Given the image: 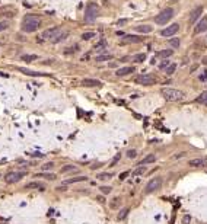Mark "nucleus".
<instances>
[{"mask_svg":"<svg viewBox=\"0 0 207 224\" xmlns=\"http://www.w3.org/2000/svg\"><path fill=\"white\" fill-rule=\"evenodd\" d=\"M160 95L168 101V102H178L184 99V92L178 90V89H172V87H163L160 90Z\"/></svg>","mask_w":207,"mask_h":224,"instance_id":"1","label":"nucleus"},{"mask_svg":"<svg viewBox=\"0 0 207 224\" xmlns=\"http://www.w3.org/2000/svg\"><path fill=\"white\" fill-rule=\"evenodd\" d=\"M41 25V19L38 16H26L22 23V31L23 32H35Z\"/></svg>","mask_w":207,"mask_h":224,"instance_id":"2","label":"nucleus"},{"mask_svg":"<svg viewBox=\"0 0 207 224\" xmlns=\"http://www.w3.org/2000/svg\"><path fill=\"white\" fill-rule=\"evenodd\" d=\"M172 16H173V9L172 7H166V9H163L159 15L155 16V22L157 25H165V23H168V22L171 20Z\"/></svg>","mask_w":207,"mask_h":224,"instance_id":"3","label":"nucleus"},{"mask_svg":"<svg viewBox=\"0 0 207 224\" xmlns=\"http://www.w3.org/2000/svg\"><path fill=\"white\" fill-rule=\"evenodd\" d=\"M98 16H99V7H98V4H95V3L87 4L86 10H85V20L86 22H92Z\"/></svg>","mask_w":207,"mask_h":224,"instance_id":"4","label":"nucleus"},{"mask_svg":"<svg viewBox=\"0 0 207 224\" xmlns=\"http://www.w3.org/2000/svg\"><path fill=\"white\" fill-rule=\"evenodd\" d=\"M136 83L143 85V86H149V85H155L156 83V77L152 74H141L136 77Z\"/></svg>","mask_w":207,"mask_h":224,"instance_id":"5","label":"nucleus"},{"mask_svg":"<svg viewBox=\"0 0 207 224\" xmlns=\"http://www.w3.org/2000/svg\"><path fill=\"white\" fill-rule=\"evenodd\" d=\"M162 185V179L160 178H153L149 181V183L146 185V194H150V192H155L157 188H160Z\"/></svg>","mask_w":207,"mask_h":224,"instance_id":"6","label":"nucleus"},{"mask_svg":"<svg viewBox=\"0 0 207 224\" xmlns=\"http://www.w3.org/2000/svg\"><path fill=\"white\" fill-rule=\"evenodd\" d=\"M25 175H26V172H12L6 176V182H7V183H16Z\"/></svg>","mask_w":207,"mask_h":224,"instance_id":"7","label":"nucleus"},{"mask_svg":"<svg viewBox=\"0 0 207 224\" xmlns=\"http://www.w3.org/2000/svg\"><path fill=\"white\" fill-rule=\"evenodd\" d=\"M178 31H179V25H178V23H172L171 26H168V28H165L163 31H160V35H162V36H172V35H175Z\"/></svg>","mask_w":207,"mask_h":224,"instance_id":"8","label":"nucleus"},{"mask_svg":"<svg viewBox=\"0 0 207 224\" xmlns=\"http://www.w3.org/2000/svg\"><path fill=\"white\" fill-rule=\"evenodd\" d=\"M58 31H60V28H57V26L50 28V29H47V31H44L41 34V39H52L55 35L58 34Z\"/></svg>","mask_w":207,"mask_h":224,"instance_id":"9","label":"nucleus"},{"mask_svg":"<svg viewBox=\"0 0 207 224\" xmlns=\"http://www.w3.org/2000/svg\"><path fill=\"white\" fill-rule=\"evenodd\" d=\"M143 38L141 36H136V35H124L121 42L122 44H136V42H141Z\"/></svg>","mask_w":207,"mask_h":224,"instance_id":"10","label":"nucleus"},{"mask_svg":"<svg viewBox=\"0 0 207 224\" xmlns=\"http://www.w3.org/2000/svg\"><path fill=\"white\" fill-rule=\"evenodd\" d=\"M204 31H207V16L203 17V19L195 25V28H194V35L201 34V32H204Z\"/></svg>","mask_w":207,"mask_h":224,"instance_id":"11","label":"nucleus"},{"mask_svg":"<svg viewBox=\"0 0 207 224\" xmlns=\"http://www.w3.org/2000/svg\"><path fill=\"white\" fill-rule=\"evenodd\" d=\"M82 86L85 87H96V86H101V82L96 80V79H85L82 82Z\"/></svg>","mask_w":207,"mask_h":224,"instance_id":"12","label":"nucleus"},{"mask_svg":"<svg viewBox=\"0 0 207 224\" xmlns=\"http://www.w3.org/2000/svg\"><path fill=\"white\" fill-rule=\"evenodd\" d=\"M203 13V7L201 6H198L197 9H194L192 12H191V16H190V23H194L198 17H200V15Z\"/></svg>","mask_w":207,"mask_h":224,"instance_id":"13","label":"nucleus"},{"mask_svg":"<svg viewBox=\"0 0 207 224\" xmlns=\"http://www.w3.org/2000/svg\"><path fill=\"white\" fill-rule=\"evenodd\" d=\"M19 71H22V73H23V74H26V76H34V77L47 76L45 73H39V71H34V70H29V69H23V67H20V69H19Z\"/></svg>","mask_w":207,"mask_h":224,"instance_id":"14","label":"nucleus"},{"mask_svg":"<svg viewBox=\"0 0 207 224\" xmlns=\"http://www.w3.org/2000/svg\"><path fill=\"white\" fill-rule=\"evenodd\" d=\"M25 188H28V189H39V191H45V185L44 183H41V182H31V183H28Z\"/></svg>","mask_w":207,"mask_h":224,"instance_id":"15","label":"nucleus"},{"mask_svg":"<svg viewBox=\"0 0 207 224\" xmlns=\"http://www.w3.org/2000/svg\"><path fill=\"white\" fill-rule=\"evenodd\" d=\"M134 71V67H122V69H120V70H117L115 71V74L117 76H127V74H131Z\"/></svg>","mask_w":207,"mask_h":224,"instance_id":"16","label":"nucleus"},{"mask_svg":"<svg viewBox=\"0 0 207 224\" xmlns=\"http://www.w3.org/2000/svg\"><path fill=\"white\" fill-rule=\"evenodd\" d=\"M134 29H136L137 32H143V34H147V32H152V31H153V28H152L150 25H138Z\"/></svg>","mask_w":207,"mask_h":224,"instance_id":"17","label":"nucleus"},{"mask_svg":"<svg viewBox=\"0 0 207 224\" xmlns=\"http://www.w3.org/2000/svg\"><path fill=\"white\" fill-rule=\"evenodd\" d=\"M86 176H76V178H71V179H67L64 181V185H69V183H76V182H83L86 181Z\"/></svg>","mask_w":207,"mask_h":224,"instance_id":"18","label":"nucleus"},{"mask_svg":"<svg viewBox=\"0 0 207 224\" xmlns=\"http://www.w3.org/2000/svg\"><path fill=\"white\" fill-rule=\"evenodd\" d=\"M159 58H162V60H165V58H169L171 55H172V50H162V51H159L157 54H156Z\"/></svg>","mask_w":207,"mask_h":224,"instance_id":"19","label":"nucleus"},{"mask_svg":"<svg viewBox=\"0 0 207 224\" xmlns=\"http://www.w3.org/2000/svg\"><path fill=\"white\" fill-rule=\"evenodd\" d=\"M204 163H206V162H204L203 159H192V160H190L188 165H190L191 167H198V166H203Z\"/></svg>","mask_w":207,"mask_h":224,"instance_id":"20","label":"nucleus"},{"mask_svg":"<svg viewBox=\"0 0 207 224\" xmlns=\"http://www.w3.org/2000/svg\"><path fill=\"white\" fill-rule=\"evenodd\" d=\"M155 160H156V157H155L153 154L146 156V157H144V159H143V160H141V162L138 163V165H140V166H144V165H147V163H153Z\"/></svg>","mask_w":207,"mask_h":224,"instance_id":"21","label":"nucleus"},{"mask_svg":"<svg viewBox=\"0 0 207 224\" xmlns=\"http://www.w3.org/2000/svg\"><path fill=\"white\" fill-rule=\"evenodd\" d=\"M195 102H198V104H203V105H206L207 106V90L206 92H203L197 99H195Z\"/></svg>","mask_w":207,"mask_h":224,"instance_id":"22","label":"nucleus"},{"mask_svg":"<svg viewBox=\"0 0 207 224\" xmlns=\"http://www.w3.org/2000/svg\"><path fill=\"white\" fill-rule=\"evenodd\" d=\"M38 58V55H35V54H25V55H22L20 57V60H23V61H26V63H31V61H34V60H36Z\"/></svg>","mask_w":207,"mask_h":224,"instance_id":"23","label":"nucleus"},{"mask_svg":"<svg viewBox=\"0 0 207 224\" xmlns=\"http://www.w3.org/2000/svg\"><path fill=\"white\" fill-rule=\"evenodd\" d=\"M66 36H67V34H66V32H60V31H58V34L55 35L51 41H52V42H60V41H63Z\"/></svg>","mask_w":207,"mask_h":224,"instance_id":"24","label":"nucleus"},{"mask_svg":"<svg viewBox=\"0 0 207 224\" xmlns=\"http://www.w3.org/2000/svg\"><path fill=\"white\" fill-rule=\"evenodd\" d=\"M127 214H128V210H127V208H122V210H120V212H118V215H117V220H118V221L124 220V218L127 217Z\"/></svg>","mask_w":207,"mask_h":224,"instance_id":"25","label":"nucleus"},{"mask_svg":"<svg viewBox=\"0 0 207 224\" xmlns=\"http://www.w3.org/2000/svg\"><path fill=\"white\" fill-rule=\"evenodd\" d=\"M169 45H171L172 48H178V47H179V39H178V38H171V39H169Z\"/></svg>","mask_w":207,"mask_h":224,"instance_id":"26","label":"nucleus"},{"mask_svg":"<svg viewBox=\"0 0 207 224\" xmlns=\"http://www.w3.org/2000/svg\"><path fill=\"white\" fill-rule=\"evenodd\" d=\"M175 69H176V64H169V66L165 69V71H166V74H168V76H171V74H173Z\"/></svg>","mask_w":207,"mask_h":224,"instance_id":"27","label":"nucleus"},{"mask_svg":"<svg viewBox=\"0 0 207 224\" xmlns=\"http://www.w3.org/2000/svg\"><path fill=\"white\" fill-rule=\"evenodd\" d=\"M35 176H39V178H45V179H48V181H52L55 176L52 175V173H39V175H35Z\"/></svg>","mask_w":207,"mask_h":224,"instance_id":"28","label":"nucleus"},{"mask_svg":"<svg viewBox=\"0 0 207 224\" xmlns=\"http://www.w3.org/2000/svg\"><path fill=\"white\" fill-rule=\"evenodd\" d=\"M76 170V166H71V165H67V166H63L61 167V172H74Z\"/></svg>","mask_w":207,"mask_h":224,"instance_id":"29","label":"nucleus"},{"mask_svg":"<svg viewBox=\"0 0 207 224\" xmlns=\"http://www.w3.org/2000/svg\"><path fill=\"white\" fill-rule=\"evenodd\" d=\"M143 173H146V166H140L138 169L134 170V176H141Z\"/></svg>","mask_w":207,"mask_h":224,"instance_id":"30","label":"nucleus"},{"mask_svg":"<svg viewBox=\"0 0 207 224\" xmlns=\"http://www.w3.org/2000/svg\"><path fill=\"white\" fill-rule=\"evenodd\" d=\"M96 178H98V179H101V181H105V179H109V178H111V173H105V172L99 173Z\"/></svg>","mask_w":207,"mask_h":224,"instance_id":"31","label":"nucleus"},{"mask_svg":"<svg viewBox=\"0 0 207 224\" xmlns=\"http://www.w3.org/2000/svg\"><path fill=\"white\" fill-rule=\"evenodd\" d=\"M95 36V32H85V34L82 35V39H85V41H87V39H90V38H93Z\"/></svg>","mask_w":207,"mask_h":224,"instance_id":"32","label":"nucleus"},{"mask_svg":"<svg viewBox=\"0 0 207 224\" xmlns=\"http://www.w3.org/2000/svg\"><path fill=\"white\" fill-rule=\"evenodd\" d=\"M111 58H112L111 55H98V57H96V61L101 63V61H106V60H111Z\"/></svg>","mask_w":207,"mask_h":224,"instance_id":"33","label":"nucleus"},{"mask_svg":"<svg viewBox=\"0 0 207 224\" xmlns=\"http://www.w3.org/2000/svg\"><path fill=\"white\" fill-rule=\"evenodd\" d=\"M146 60V55L144 54H137L136 57H134V61H138V63H143Z\"/></svg>","mask_w":207,"mask_h":224,"instance_id":"34","label":"nucleus"},{"mask_svg":"<svg viewBox=\"0 0 207 224\" xmlns=\"http://www.w3.org/2000/svg\"><path fill=\"white\" fill-rule=\"evenodd\" d=\"M54 167V163H45V165H42V170H50V169H52Z\"/></svg>","mask_w":207,"mask_h":224,"instance_id":"35","label":"nucleus"},{"mask_svg":"<svg viewBox=\"0 0 207 224\" xmlns=\"http://www.w3.org/2000/svg\"><path fill=\"white\" fill-rule=\"evenodd\" d=\"M169 66V60H163L160 64H159V69H166Z\"/></svg>","mask_w":207,"mask_h":224,"instance_id":"36","label":"nucleus"},{"mask_svg":"<svg viewBox=\"0 0 207 224\" xmlns=\"http://www.w3.org/2000/svg\"><path fill=\"white\" fill-rule=\"evenodd\" d=\"M7 26H9V23H7L6 20L0 22V32H1V31H4V29H7Z\"/></svg>","mask_w":207,"mask_h":224,"instance_id":"37","label":"nucleus"},{"mask_svg":"<svg viewBox=\"0 0 207 224\" xmlns=\"http://www.w3.org/2000/svg\"><path fill=\"white\" fill-rule=\"evenodd\" d=\"M127 156H128L130 159H134V157L137 156V152H136V150H128V152H127Z\"/></svg>","mask_w":207,"mask_h":224,"instance_id":"38","label":"nucleus"},{"mask_svg":"<svg viewBox=\"0 0 207 224\" xmlns=\"http://www.w3.org/2000/svg\"><path fill=\"white\" fill-rule=\"evenodd\" d=\"M191 223V217L187 214V215H184L182 217V224H190Z\"/></svg>","mask_w":207,"mask_h":224,"instance_id":"39","label":"nucleus"},{"mask_svg":"<svg viewBox=\"0 0 207 224\" xmlns=\"http://www.w3.org/2000/svg\"><path fill=\"white\" fill-rule=\"evenodd\" d=\"M101 192H104V194H109V192H111V188H109V186H102V188H101Z\"/></svg>","mask_w":207,"mask_h":224,"instance_id":"40","label":"nucleus"},{"mask_svg":"<svg viewBox=\"0 0 207 224\" xmlns=\"http://www.w3.org/2000/svg\"><path fill=\"white\" fill-rule=\"evenodd\" d=\"M120 157H121L120 154H117V157H115V159H114V160H112V163H111V166H114V165H115V163H117V162H118V160H120Z\"/></svg>","mask_w":207,"mask_h":224,"instance_id":"41","label":"nucleus"},{"mask_svg":"<svg viewBox=\"0 0 207 224\" xmlns=\"http://www.w3.org/2000/svg\"><path fill=\"white\" fill-rule=\"evenodd\" d=\"M125 22H127V19H121V20H118V22H117V25H118V26H122Z\"/></svg>","mask_w":207,"mask_h":224,"instance_id":"42","label":"nucleus"},{"mask_svg":"<svg viewBox=\"0 0 207 224\" xmlns=\"http://www.w3.org/2000/svg\"><path fill=\"white\" fill-rule=\"evenodd\" d=\"M127 175H128V172H122L120 175V179H125V176H127Z\"/></svg>","mask_w":207,"mask_h":224,"instance_id":"43","label":"nucleus"},{"mask_svg":"<svg viewBox=\"0 0 207 224\" xmlns=\"http://www.w3.org/2000/svg\"><path fill=\"white\" fill-rule=\"evenodd\" d=\"M96 199H98V201H101V202H105V198H104V196H98Z\"/></svg>","mask_w":207,"mask_h":224,"instance_id":"44","label":"nucleus"},{"mask_svg":"<svg viewBox=\"0 0 207 224\" xmlns=\"http://www.w3.org/2000/svg\"><path fill=\"white\" fill-rule=\"evenodd\" d=\"M32 156H35V157H42V154H39V153H32Z\"/></svg>","mask_w":207,"mask_h":224,"instance_id":"45","label":"nucleus"},{"mask_svg":"<svg viewBox=\"0 0 207 224\" xmlns=\"http://www.w3.org/2000/svg\"><path fill=\"white\" fill-rule=\"evenodd\" d=\"M108 1H109V0H104V3H108Z\"/></svg>","mask_w":207,"mask_h":224,"instance_id":"46","label":"nucleus"}]
</instances>
